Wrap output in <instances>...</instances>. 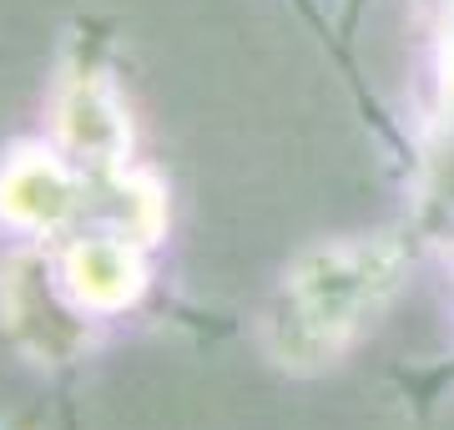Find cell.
<instances>
[{
  "label": "cell",
  "instance_id": "6da1fadb",
  "mask_svg": "<svg viewBox=\"0 0 454 430\" xmlns=\"http://www.w3.org/2000/svg\"><path fill=\"white\" fill-rule=\"evenodd\" d=\"M404 274L399 238H348L309 249L283 274L262 315V345L288 370L333 364L369 324Z\"/></svg>",
  "mask_w": 454,
  "mask_h": 430
},
{
  "label": "cell",
  "instance_id": "7a4b0ae2",
  "mask_svg": "<svg viewBox=\"0 0 454 430\" xmlns=\"http://www.w3.org/2000/svg\"><path fill=\"white\" fill-rule=\"evenodd\" d=\"M86 208V182L61 152L20 147L0 167V218L26 233H56Z\"/></svg>",
  "mask_w": 454,
  "mask_h": 430
},
{
  "label": "cell",
  "instance_id": "3957f363",
  "mask_svg": "<svg viewBox=\"0 0 454 430\" xmlns=\"http://www.w3.org/2000/svg\"><path fill=\"white\" fill-rule=\"evenodd\" d=\"M56 132H61V147L76 163H91V172H112V167L127 163L131 122L121 97L112 92V82L101 71L66 76L61 101H56Z\"/></svg>",
  "mask_w": 454,
  "mask_h": 430
},
{
  "label": "cell",
  "instance_id": "277c9868",
  "mask_svg": "<svg viewBox=\"0 0 454 430\" xmlns=\"http://www.w3.org/2000/svg\"><path fill=\"white\" fill-rule=\"evenodd\" d=\"M61 289L82 315H116L137 304V294L146 289L142 243H131L121 233H91V238L66 243Z\"/></svg>",
  "mask_w": 454,
  "mask_h": 430
},
{
  "label": "cell",
  "instance_id": "5b68a950",
  "mask_svg": "<svg viewBox=\"0 0 454 430\" xmlns=\"http://www.w3.org/2000/svg\"><path fill=\"white\" fill-rule=\"evenodd\" d=\"M0 279H5L0 283V315L20 345H31L46 360H66L86 339V324L76 315H66V304L46 289L51 274L41 268V259H16Z\"/></svg>",
  "mask_w": 454,
  "mask_h": 430
},
{
  "label": "cell",
  "instance_id": "8992f818",
  "mask_svg": "<svg viewBox=\"0 0 454 430\" xmlns=\"http://www.w3.org/2000/svg\"><path fill=\"white\" fill-rule=\"evenodd\" d=\"M97 198L101 213L112 218V233L131 238V243H152L162 233V193L152 178H137L127 167H112V172H97Z\"/></svg>",
  "mask_w": 454,
  "mask_h": 430
}]
</instances>
